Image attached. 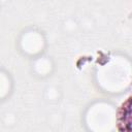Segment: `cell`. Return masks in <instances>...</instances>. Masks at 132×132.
I'll return each mask as SVG.
<instances>
[{
  "mask_svg": "<svg viewBox=\"0 0 132 132\" xmlns=\"http://www.w3.org/2000/svg\"><path fill=\"white\" fill-rule=\"evenodd\" d=\"M118 127L121 131H132V97L128 98L119 110Z\"/></svg>",
  "mask_w": 132,
  "mask_h": 132,
  "instance_id": "cell-1",
  "label": "cell"
}]
</instances>
